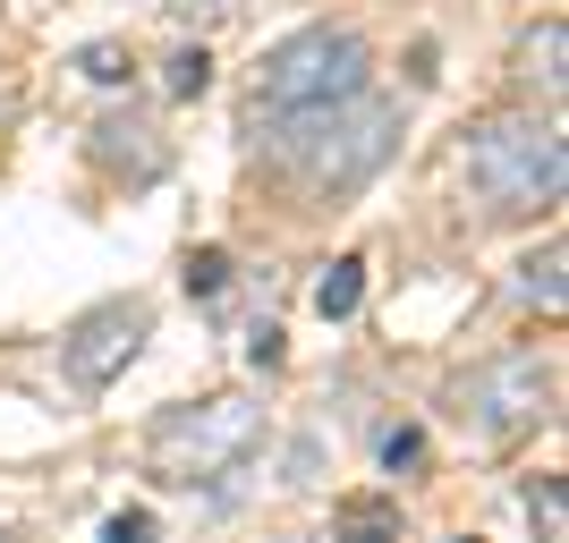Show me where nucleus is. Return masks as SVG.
<instances>
[{"label": "nucleus", "mask_w": 569, "mask_h": 543, "mask_svg": "<svg viewBox=\"0 0 569 543\" xmlns=\"http://www.w3.org/2000/svg\"><path fill=\"white\" fill-rule=\"evenodd\" d=\"M263 153L307 195H349L400 153V102L349 94V102H315V111H281L263 119Z\"/></svg>", "instance_id": "obj_1"}, {"label": "nucleus", "mask_w": 569, "mask_h": 543, "mask_svg": "<svg viewBox=\"0 0 569 543\" xmlns=\"http://www.w3.org/2000/svg\"><path fill=\"white\" fill-rule=\"evenodd\" d=\"M468 188L493 204V213H552L569 188V144L561 119L536 111H493L468 128Z\"/></svg>", "instance_id": "obj_2"}, {"label": "nucleus", "mask_w": 569, "mask_h": 543, "mask_svg": "<svg viewBox=\"0 0 569 543\" xmlns=\"http://www.w3.org/2000/svg\"><path fill=\"white\" fill-rule=\"evenodd\" d=\"M263 450V408L247 400V391H213V400L196 408H170L162 425L144 433V467L162 475V484H221V475H238L247 459Z\"/></svg>", "instance_id": "obj_3"}, {"label": "nucleus", "mask_w": 569, "mask_h": 543, "mask_svg": "<svg viewBox=\"0 0 569 543\" xmlns=\"http://www.w3.org/2000/svg\"><path fill=\"white\" fill-rule=\"evenodd\" d=\"M366 77H375V43H366L357 26H298L289 43L263 51L256 119L315 111V102H349V94H366Z\"/></svg>", "instance_id": "obj_4"}, {"label": "nucleus", "mask_w": 569, "mask_h": 543, "mask_svg": "<svg viewBox=\"0 0 569 543\" xmlns=\"http://www.w3.org/2000/svg\"><path fill=\"white\" fill-rule=\"evenodd\" d=\"M552 400H561V382H552V365L536 349L485 356L476 374L451 382V416L476 433V442H519V433H536L552 416Z\"/></svg>", "instance_id": "obj_5"}, {"label": "nucleus", "mask_w": 569, "mask_h": 543, "mask_svg": "<svg viewBox=\"0 0 569 543\" xmlns=\"http://www.w3.org/2000/svg\"><path fill=\"white\" fill-rule=\"evenodd\" d=\"M144 340H153V306L144 298H102V306H86L60 331V365H69L77 391H111L144 356Z\"/></svg>", "instance_id": "obj_6"}, {"label": "nucleus", "mask_w": 569, "mask_h": 543, "mask_svg": "<svg viewBox=\"0 0 569 543\" xmlns=\"http://www.w3.org/2000/svg\"><path fill=\"white\" fill-rule=\"evenodd\" d=\"M94 162L111 170V179H128V188H153L170 170V144L144 111H111V119H94Z\"/></svg>", "instance_id": "obj_7"}, {"label": "nucleus", "mask_w": 569, "mask_h": 543, "mask_svg": "<svg viewBox=\"0 0 569 543\" xmlns=\"http://www.w3.org/2000/svg\"><path fill=\"white\" fill-rule=\"evenodd\" d=\"M519 77H527L545 102H561V86H569V26H561V18H536V26L519 34Z\"/></svg>", "instance_id": "obj_8"}, {"label": "nucleus", "mask_w": 569, "mask_h": 543, "mask_svg": "<svg viewBox=\"0 0 569 543\" xmlns=\"http://www.w3.org/2000/svg\"><path fill=\"white\" fill-rule=\"evenodd\" d=\"M332 543H400V501L382 493H349L332 519Z\"/></svg>", "instance_id": "obj_9"}, {"label": "nucleus", "mask_w": 569, "mask_h": 543, "mask_svg": "<svg viewBox=\"0 0 569 543\" xmlns=\"http://www.w3.org/2000/svg\"><path fill=\"white\" fill-rule=\"evenodd\" d=\"M561 272H569V255H561V238H545V247H536V255L519 263V298L527 306H545V314H561Z\"/></svg>", "instance_id": "obj_10"}, {"label": "nucleus", "mask_w": 569, "mask_h": 543, "mask_svg": "<svg viewBox=\"0 0 569 543\" xmlns=\"http://www.w3.org/2000/svg\"><path fill=\"white\" fill-rule=\"evenodd\" d=\"M357 298H366V263H357V255H340L332 272L315 281V314H323V323H349V314H357Z\"/></svg>", "instance_id": "obj_11"}, {"label": "nucleus", "mask_w": 569, "mask_h": 543, "mask_svg": "<svg viewBox=\"0 0 569 543\" xmlns=\"http://www.w3.org/2000/svg\"><path fill=\"white\" fill-rule=\"evenodd\" d=\"M527 519H536V543H569V493H561V475H545V484L527 493Z\"/></svg>", "instance_id": "obj_12"}, {"label": "nucleus", "mask_w": 569, "mask_h": 543, "mask_svg": "<svg viewBox=\"0 0 569 543\" xmlns=\"http://www.w3.org/2000/svg\"><path fill=\"white\" fill-rule=\"evenodd\" d=\"M162 86H170L179 102L204 94V86H213V60H204V43H179V51H170V60H162Z\"/></svg>", "instance_id": "obj_13"}, {"label": "nucleus", "mask_w": 569, "mask_h": 543, "mask_svg": "<svg viewBox=\"0 0 569 543\" xmlns=\"http://www.w3.org/2000/svg\"><path fill=\"white\" fill-rule=\"evenodd\" d=\"M128 69H137V51H128V43H111V34L77 51V77H94V86H128Z\"/></svg>", "instance_id": "obj_14"}, {"label": "nucleus", "mask_w": 569, "mask_h": 543, "mask_svg": "<svg viewBox=\"0 0 569 543\" xmlns=\"http://www.w3.org/2000/svg\"><path fill=\"white\" fill-rule=\"evenodd\" d=\"M221 289H230V255H221V247H196L188 255V298H221Z\"/></svg>", "instance_id": "obj_15"}, {"label": "nucleus", "mask_w": 569, "mask_h": 543, "mask_svg": "<svg viewBox=\"0 0 569 543\" xmlns=\"http://www.w3.org/2000/svg\"><path fill=\"white\" fill-rule=\"evenodd\" d=\"M102 543H153V510H111V519H102Z\"/></svg>", "instance_id": "obj_16"}, {"label": "nucleus", "mask_w": 569, "mask_h": 543, "mask_svg": "<svg viewBox=\"0 0 569 543\" xmlns=\"http://www.w3.org/2000/svg\"><path fill=\"white\" fill-rule=\"evenodd\" d=\"M417 459H426V433H382V467H391V475H400V467H417Z\"/></svg>", "instance_id": "obj_17"}, {"label": "nucleus", "mask_w": 569, "mask_h": 543, "mask_svg": "<svg viewBox=\"0 0 569 543\" xmlns=\"http://www.w3.org/2000/svg\"><path fill=\"white\" fill-rule=\"evenodd\" d=\"M230 9H238V0H170V18H179V26H221Z\"/></svg>", "instance_id": "obj_18"}, {"label": "nucleus", "mask_w": 569, "mask_h": 543, "mask_svg": "<svg viewBox=\"0 0 569 543\" xmlns=\"http://www.w3.org/2000/svg\"><path fill=\"white\" fill-rule=\"evenodd\" d=\"M247 356H256V365H281V323H256V331H247Z\"/></svg>", "instance_id": "obj_19"}, {"label": "nucleus", "mask_w": 569, "mask_h": 543, "mask_svg": "<svg viewBox=\"0 0 569 543\" xmlns=\"http://www.w3.org/2000/svg\"><path fill=\"white\" fill-rule=\"evenodd\" d=\"M18 102H26V94H18V77H0V119L18 111Z\"/></svg>", "instance_id": "obj_20"}, {"label": "nucleus", "mask_w": 569, "mask_h": 543, "mask_svg": "<svg viewBox=\"0 0 569 543\" xmlns=\"http://www.w3.org/2000/svg\"><path fill=\"white\" fill-rule=\"evenodd\" d=\"M459 543H476V535H459Z\"/></svg>", "instance_id": "obj_21"}]
</instances>
